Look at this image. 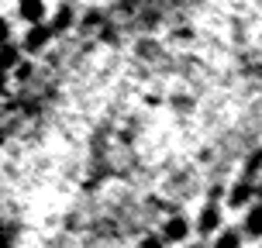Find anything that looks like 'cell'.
I'll use <instances>...</instances> for the list:
<instances>
[{
	"label": "cell",
	"instance_id": "obj_1",
	"mask_svg": "<svg viewBox=\"0 0 262 248\" xmlns=\"http://www.w3.org/2000/svg\"><path fill=\"white\" fill-rule=\"evenodd\" d=\"M52 35H55V31H52L49 25L35 21V25L28 28V35H25V49H28V52H41V49L52 41Z\"/></svg>",
	"mask_w": 262,
	"mask_h": 248
},
{
	"label": "cell",
	"instance_id": "obj_2",
	"mask_svg": "<svg viewBox=\"0 0 262 248\" xmlns=\"http://www.w3.org/2000/svg\"><path fill=\"white\" fill-rule=\"evenodd\" d=\"M186 231H190V224L183 221V217H169V221L162 224V241H183L186 238Z\"/></svg>",
	"mask_w": 262,
	"mask_h": 248
},
{
	"label": "cell",
	"instance_id": "obj_3",
	"mask_svg": "<svg viewBox=\"0 0 262 248\" xmlns=\"http://www.w3.org/2000/svg\"><path fill=\"white\" fill-rule=\"evenodd\" d=\"M217 224H221V210L217 207H204L200 210V217H196V231H200V235H214Z\"/></svg>",
	"mask_w": 262,
	"mask_h": 248
},
{
	"label": "cell",
	"instance_id": "obj_4",
	"mask_svg": "<svg viewBox=\"0 0 262 248\" xmlns=\"http://www.w3.org/2000/svg\"><path fill=\"white\" fill-rule=\"evenodd\" d=\"M17 14L25 17L28 25H35V21L45 17V4L41 0H17Z\"/></svg>",
	"mask_w": 262,
	"mask_h": 248
},
{
	"label": "cell",
	"instance_id": "obj_5",
	"mask_svg": "<svg viewBox=\"0 0 262 248\" xmlns=\"http://www.w3.org/2000/svg\"><path fill=\"white\" fill-rule=\"evenodd\" d=\"M252 193H255V186H252V179L245 176V179H242L238 186H231V193H228V204H231V207H245Z\"/></svg>",
	"mask_w": 262,
	"mask_h": 248
},
{
	"label": "cell",
	"instance_id": "obj_6",
	"mask_svg": "<svg viewBox=\"0 0 262 248\" xmlns=\"http://www.w3.org/2000/svg\"><path fill=\"white\" fill-rule=\"evenodd\" d=\"M245 235L249 238H262V204L249 207V214H245Z\"/></svg>",
	"mask_w": 262,
	"mask_h": 248
},
{
	"label": "cell",
	"instance_id": "obj_7",
	"mask_svg": "<svg viewBox=\"0 0 262 248\" xmlns=\"http://www.w3.org/2000/svg\"><path fill=\"white\" fill-rule=\"evenodd\" d=\"M17 59H21V49H17V45H11V41H0V73L14 69V65H17Z\"/></svg>",
	"mask_w": 262,
	"mask_h": 248
},
{
	"label": "cell",
	"instance_id": "obj_8",
	"mask_svg": "<svg viewBox=\"0 0 262 248\" xmlns=\"http://www.w3.org/2000/svg\"><path fill=\"white\" fill-rule=\"evenodd\" d=\"M69 25H73V7H69V4H62V7L55 11V17H52V25H49V28L59 35V31H69Z\"/></svg>",
	"mask_w": 262,
	"mask_h": 248
},
{
	"label": "cell",
	"instance_id": "obj_9",
	"mask_svg": "<svg viewBox=\"0 0 262 248\" xmlns=\"http://www.w3.org/2000/svg\"><path fill=\"white\" fill-rule=\"evenodd\" d=\"M238 245H242V235L238 231H221L217 241H214V248H238Z\"/></svg>",
	"mask_w": 262,
	"mask_h": 248
},
{
	"label": "cell",
	"instance_id": "obj_10",
	"mask_svg": "<svg viewBox=\"0 0 262 248\" xmlns=\"http://www.w3.org/2000/svg\"><path fill=\"white\" fill-rule=\"evenodd\" d=\"M14 76H17V79H28V76H31V62H21V59H17V65H14Z\"/></svg>",
	"mask_w": 262,
	"mask_h": 248
},
{
	"label": "cell",
	"instance_id": "obj_11",
	"mask_svg": "<svg viewBox=\"0 0 262 248\" xmlns=\"http://www.w3.org/2000/svg\"><path fill=\"white\" fill-rule=\"evenodd\" d=\"M138 248H166V241H162V238H142V241H138Z\"/></svg>",
	"mask_w": 262,
	"mask_h": 248
},
{
	"label": "cell",
	"instance_id": "obj_12",
	"mask_svg": "<svg viewBox=\"0 0 262 248\" xmlns=\"http://www.w3.org/2000/svg\"><path fill=\"white\" fill-rule=\"evenodd\" d=\"M0 41H11V21L0 17Z\"/></svg>",
	"mask_w": 262,
	"mask_h": 248
},
{
	"label": "cell",
	"instance_id": "obj_13",
	"mask_svg": "<svg viewBox=\"0 0 262 248\" xmlns=\"http://www.w3.org/2000/svg\"><path fill=\"white\" fill-rule=\"evenodd\" d=\"M4 86H7V73H0V93H4Z\"/></svg>",
	"mask_w": 262,
	"mask_h": 248
},
{
	"label": "cell",
	"instance_id": "obj_14",
	"mask_svg": "<svg viewBox=\"0 0 262 248\" xmlns=\"http://www.w3.org/2000/svg\"><path fill=\"white\" fill-rule=\"evenodd\" d=\"M255 193H259V196H262V179H259V190H255Z\"/></svg>",
	"mask_w": 262,
	"mask_h": 248
},
{
	"label": "cell",
	"instance_id": "obj_15",
	"mask_svg": "<svg viewBox=\"0 0 262 248\" xmlns=\"http://www.w3.org/2000/svg\"><path fill=\"white\" fill-rule=\"evenodd\" d=\"M193 248H204V245H193Z\"/></svg>",
	"mask_w": 262,
	"mask_h": 248
}]
</instances>
